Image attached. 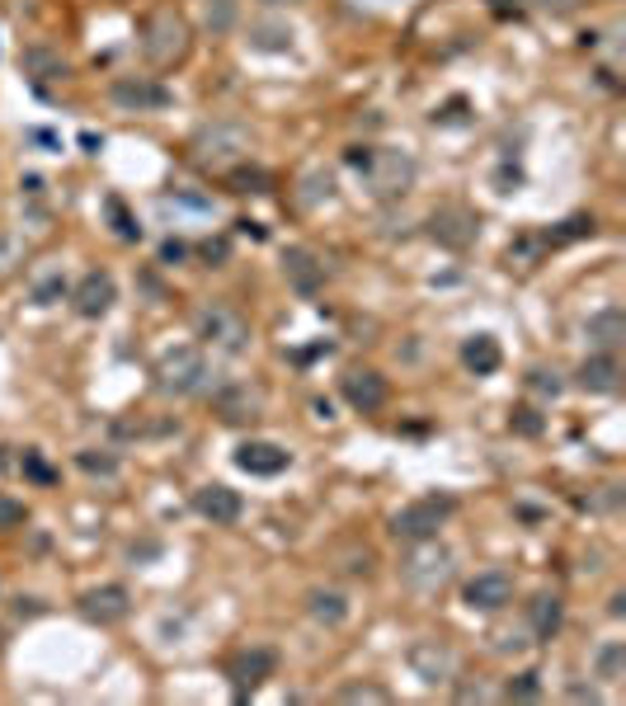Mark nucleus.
Returning a JSON list of instances; mask_svg holds the SVG:
<instances>
[{"label": "nucleus", "instance_id": "nucleus-8", "mask_svg": "<svg viewBox=\"0 0 626 706\" xmlns=\"http://www.w3.org/2000/svg\"><path fill=\"white\" fill-rule=\"evenodd\" d=\"M273 669H279V655H273L269 645H245V650L226 664V678H231V688H236V697H250L264 678H273Z\"/></svg>", "mask_w": 626, "mask_h": 706}, {"label": "nucleus", "instance_id": "nucleus-7", "mask_svg": "<svg viewBox=\"0 0 626 706\" xmlns=\"http://www.w3.org/2000/svg\"><path fill=\"white\" fill-rule=\"evenodd\" d=\"M462 603L472 613H499V607L514 603V575L508 571H481L476 579L462 584Z\"/></svg>", "mask_w": 626, "mask_h": 706}, {"label": "nucleus", "instance_id": "nucleus-22", "mask_svg": "<svg viewBox=\"0 0 626 706\" xmlns=\"http://www.w3.org/2000/svg\"><path fill=\"white\" fill-rule=\"evenodd\" d=\"M561 617H565L561 594H537L533 603H527V626H533L537 641H552L561 632Z\"/></svg>", "mask_w": 626, "mask_h": 706}, {"label": "nucleus", "instance_id": "nucleus-32", "mask_svg": "<svg viewBox=\"0 0 626 706\" xmlns=\"http://www.w3.org/2000/svg\"><path fill=\"white\" fill-rule=\"evenodd\" d=\"M527 386L537 391V396H561L565 382L556 377V372H546V367H533V377H527Z\"/></svg>", "mask_w": 626, "mask_h": 706}, {"label": "nucleus", "instance_id": "nucleus-35", "mask_svg": "<svg viewBox=\"0 0 626 706\" xmlns=\"http://www.w3.org/2000/svg\"><path fill=\"white\" fill-rule=\"evenodd\" d=\"M104 208H109V218H113V222H119V235H123V241H137V235H142V226H137V222L128 218V212H123V203H119V199H109Z\"/></svg>", "mask_w": 626, "mask_h": 706}, {"label": "nucleus", "instance_id": "nucleus-36", "mask_svg": "<svg viewBox=\"0 0 626 706\" xmlns=\"http://www.w3.org/2000/svg\"><path fill=\"white\" fill-rule=\"evenodd\" d=\"M19 254H24V245H19L14 235H0V279H6V273L19 264Z\"/></svg>", "mask_w": 626, "mask_h": 706}, {"label": "nucleus", "instance_id": "nucleus-18", "mask_svg": "<svg viewBox=\"0 0 626 706\" xmlns=\"http://www.w3.org/2000/svg\"><path fill=\"white\" fill-rule=\"evenodd\" d=\"M575 382L584 391H594V396H608V391L622 386V367H617V353H594V359H584L579 372H575Z\"/></svg>", "mask_w": 626, "mask_h": 706}, {"label": "nucleus", "instance_id": "nucleus-31", "mask_svg": "<svg viewBox=\"0 0 626 706\" xmlns=\"http://www.w3.org/2000/svg\"><path fill=\"white\" fill-rule=\"evenodd\" d=\"M373 565H377V556L367 552V546H354V552H349V561L340 565V571H344V575H363V579H367V575H373Z\"/></svg>", "mask_w": 626, "mask_h": 706}, {"label": "nucleus", "instance_id": "nucleus-19", "mask_svg": "<svg viewBox=\"0 0 626 706\" xmlns=\"http://www.w3.org/2000/svg\"><path fill=\"white\" fill-rule=\"evenodd\" d=\"M283 273H287V283L302 292V297H316L321 283H325V264H316V254L311 250H287L283 254Z\"/></svg>", "mask_w": 626, "mask_h": 706}, {"label": "nucleus", "instance_id": "nucleus-9", "mask_svg": "<svg viewBox=\"0 0 626 706\" xmlns=\"http://www.w3.org/2000/svg\"><path fill=\"white\" fill-rule=\"evenodd\" d=\"M128 613H132V594L123 584H100L81 594V617L94 626H119Z\"/></svg>", "mask_w": 626, "mask_h": 706}, {"label": "nucleus", "instance_id": "nucleus-11", "mask_svg": "<svg viewBox=\"0 0 626 706\" xmlns=\"http://www.w3.org/2000/svg\"><path fill=\"white\" fill-rule=\"evenodd\" d=\"M193 508H199L212 527H231L245 514V504H241V495L231 485H199V490H193Z\"/></svg>", "mask_w": 626, "mask_h": 706}, {"label": "nucleus", "instance_id": "nucleus-1", "mask_svg": "<svg viewBox=\"0 0 626 706\" xmlns=\"http://www.w3.org/2000/svg\"><path fill=\"white\" fill-rule=\"evenodd\" d=\"M193 48V29L180 10H155L142 24V57L151 67H180Z\"/></svg>", "mask_w": 626, "mask_h": 706}, {"label": "nucleus", "instance_id": "nucleus-37", "mask_svg": "<svg viewBox=\"0 0 626 706\" xmlns=\"http://www.w3.org/2000/svg\"><path fill=\"white\" fill-rule=\"evenodd\" d=\"M533 6H537L542 14H552V19H565V14H575L584 0H533Z\"/></svg>", "mask_w": 626, "mask_h": 706}, {"label": "nucleus", "instance_id": "nucleus-47", "mask_svg": "<svg viewBox=\"0 0 626 706\" xmlns=\"http://www.w3.org/2000/svg\"><path fill=\"white\" fill-rule=\"evenodd\" d=\"M0 650H6V632H0Z\"/></svg>", "mask_w": 626, "mask_h": 706}, {"label": "nucleus", "instance_id": "nucleus-6", "mask_svg": "<svg viewBox=\"0 0 626 706\" xmlns=\"http://www.w3.org/2000/svg\"><path fill=\"white\" fill-rule=\"evenodd\" d=\"M193 330H199V340H203V344H218V349H226V353H241L245 340H250L245 321H241L231 306H218V302L203 306L199 316H193Z\"/></svg>", "mask_w": 626, "mask_h": 706}, {"label": "nucleus", "instance_id": "nucleus-38", "mask_svg": "<svg viewBox=\"0 0 626 706\" xmlns=\"http://www.w3.org/2000/svg\"><path fill=\"white\" fill-rule=\"evenodd\" d=\"M514 428H518V434H527V438H537L542 434V420H537V410H514Z\"/></svg>", "mask_w": 626, "mask_h": 706}, {"label": "nucleus", "instance_id": "nucleus-40", "mask_svg": "<svg viewBox=\"0 0 626 706\" xmlns=\"http://www.w3.org/2000/svg\"><path fill=\"white\" fill-rule=\"evenodd\" d=\"M24 471H29L38 485H52V481H57V471H52L48 462H38V453H24Z\"/></svg>", "mask_w": 626, "mask_h": 706}, {"label": "nucleus", "instance_id": "nucleus-15", "mask_svg": "<svg viewBox=\"0 0 626 706\" xmlns=\"http://www.w3.org/2000/svg\"><path fill=\"white\" fill-rule=\"evenodd\" d=\"M193 151H199L203 165H231L245 151V132L241 128H208L199 142H193Z\"/></svg>", "mask_w": 626, "mask_h": 706}, {"label": "nucleus", "instance_id": "nucleus-24", "mask_svg": "<svg viewBox=\"0 0 626 706\" xmlns=\"http://www.w3.org/2000/svg\"><path fill=\"white\" fill-rule=\"evenodd\" d=\"M218 410H222V420H226V424H241V420H254V415H260V396H254L245 382H236V386H226L222 396H218Z\"/></svg>", "mask_w": 626, "mask_h": 706}, {"label": "nucleus", "instance_id": "nucleus-41", "mask_svg": "<svg viewBox=\"0 0 626 706\" xmlns=\"http://www.w3.org/2000/svg\"><path fill=\"white\" fill-rule=\"evenodd\" d=\"M250 33H260V38H254L260 48H287V43H292L287 29H250Z\"/></svg>", "mask_w": 626, "mask_h": 706}, {"label": "nucleus", "instance_id": "nucleus-26", "mask_svg": "<svg viewBox=\"0 0 626 706\" xmlns=\"http://www.w3.org/2000/svg\"><path fill=\"white\" fill-rule=\"evenodd\" d=\"M203 24H208V33H231V24H236V0H203Z\"/></svg>", "mask_w": 626, "mask_h": 706}, {"label": "nucleus", "instance_id": "nucleus-3", "mask_svg": "<svg viewBox=\"0 0 626 706\" xmlns=\"http://www.w3.org/2000/svg\"><path fill=\"white\" fill-rule=\"evenodd\" d=\"M109 100L119 113H161L174 104V90L161 85L155 75H119V81L109 85Z\"/></svg>", "mask_w": 626, "mask_h": 706}, {"label": "nucleus", "instance_id": "nucleus-39", "mask_svg": "<svg viewBox=\"0 0 626 706\" xmlns=\"http://www.w3.org/2000/svg\"><path fill=\"white\" fill-rule=\"evenodd\" d=\"M62 292H67L62 279H43V283L33 288V302H38V306H52V297H62Z\"/></svg>", "mask_w": 626, "mask_h": 706}, {"label": "nucleus", "instance_id": "nucleus-5", "mask_svg": "<svg viewBox=\"0 0 626 706\" xmlns=\"http://www.w3.org/2000/svg\"><path fill=\"white\" fill-rule=\"evenodd\" d=\"M401 575H405V584L434 594V588H443L447 579H453V556H447V546H438V537L415 542V556L401 565Z\"/></svg>", "mask_w": 626, "mask_h": 706}, {"label": "nucleus", "instance_id": "nucleus-30", "mask_svg": "<svg viewBox=\"0 0 626 706\" xmlns=\"http://www.w3.org/2000/svg\"><path fill=\"white\" fill-rule=\"evenodd\" d=\"M24 523H29V508H24V500L0 495V533H10V527H24Z\"/></svg>", "mask_w": 626, "mask_h": 706}, {"label": "nucleus", "instance_id": "nucleus-28", "mask_svg": "<svg viewBox=\"0 0 626 706\" xmlns=\"http://www.w3.org/2000/svg\"><path fill=\"white\" fill-rule=\"evenodd\" d=\"M622 664H626V645H622V641L603 645V650H598V678L617 683V678H622Z\"/></svg>", "mask_w": 626, "mask_h": 706}, {"label": "nucleus", "instance_id": "nucleus-27", "mask_svg": "<svg viewBox=\"0 0 626 706\" xmlns=\"http://www.w3.org/2000/svg\"><path fill=\"white\" fill-rule=\"evenodd\" d=\"M75 466L90 471V476H119V457L100 453V447H85V453H75Z\"/></svg>", "mask_w": 626, "mask_h": 706}, {"label": "nucleus", "instance_id": "nucleus-25", "mask_svg": "<svg viewBox=\"0 0 626 706\" xmlns=\"http://www.w3.org/2000/svg\"><path fill=\"white\" fill-rule=\"evenodd\" d=\"M462 363L476 372V377H491V372L499 367V344L491 335H472L462 344Z\"/></svg>", "mask_w": 626, "mask_h": 706}, {"label": "nucleus", "instance_id": "nucleus-42", "mask_svg": "<svg viewBox=\"0 0 626 706\" xmlns=\"http://www.w3.org/2000/svg\"><path fill=\"white\" fill-rule=\"evenodd\" d=\"M161 260H165V264H180V260H184V245H180V241H165Z\"/></svg>", "mask_w": 626, "mask_h": 706}, {"label": "nucleus", "instance_id": "nucleus-23", "mask_svg": "<svg viewBox=\"0 0 626 706\" xmlns=\"http://www.w3.org/2000/svg\"><path fill=\"white\" fill-rule=\"evenodd\" d=\"M19 62H24V71L38 75V81H67V75H71V62H67V57H62V52H52V48H43V43L24 48V57H19Z\"/></svg>", "mask_w": 626, "mask_h": 706}, {"label": "nucleus", "instance_id": "nucleus-16", "mask_svg": "<svg viewBox=\"0 0 626 706\" xmlns=\"http://www.w3.org/2000/svg\"><path fill=\"white\" fill-rule=\"evenodd\" d=\"M428 231H434V241L453 245V250H466L476 241V218L462 208H438L434 218H428Z\"/></svg>", "mask_w": 626, "mask_h": 706}, {"label": "nucleus", "instance_id": "nucleus-4", "mask_svg": "<svg viewBox=\"0 0 626 706\" xmlns=\"http://www.w3.org/2000/svg\"><path fill=\"white\" fill-rule=\"evenodd\" d=\"M208 377V363H203V353L199 349H170L161 363H155V386L165 391V396H189V391H199Z\"/></svg>", "mask_w": 626, "mask_h": 706}, {"label": "nucleus", "instance_id": "nucleus-33", "mask_svg": "<svg viewBox=\"0 0 626 706\" xmlns=\"http://www.w3.org/2000/svg\"><path fill=\"white\" fill-rule=\"evenodd\" d=\"M236 193H269V174L264 170H236Z\"/></svg>", "mask_w": 626, "mask_h": 706}, {"label": "nucleus", "instance_id": "nucleus-45", "mask_svg": "<svg viewBox=\"0 0 626 706\" xmlns=\"http://www.w3.org/2000/svg\"><path fill=\"white\" fill-rule=\"evenodd\" d=\"M495 10H499V14H508V10H514V14H518V6H508V0H495Z\"/></svg>", "mask_w": 626, "mask_h": 706}, {"label": "nucleus", "instance_id": "nucleus-44", "mask_svg": "<svg viewBox=\"0 0 626 706\" xmlns=\"http://www.w3.org/2000/svg\"><path fill=\"white\" fill-rule=\"evenodd\" d=\"M203 254H208V260H226V241H208Z\"/></svg>", "mask_w": 626, "mask_h": 706}, {"label": "nucleus", "instance_id": "nucleus-46", "mask_svg": "<svg viewBox=\"0 0 626 706\" xmlns=\"http://www.w3.org/2000/svg\"><path fill=\"white\" fill-rule=\"evenodd\" d=\"M264 6H297V0H264Z\"/></svg>", "mask_w": 626, "mask_h": 706}, {"label": "nucleus", "instance_id": "nucleus-34", "mask_svg": "<svg viewBox=\"0 0 626 706\" xmlns=\"http://www.w3.org/2000/svg\"><path fill=\"white\" fill-rule=\"evenodd\" d=\"M508 697H514V702H533V697H542L537 674H518L514 683H508Z\"/></svg>", "mask_w": 626, "mask_h": 706}, {"label": "nucleus", "instance_id": "nucleus-43", "mask_svg": "<svg viewBox=\"0 0 626 706\" xmlns=\"http://www.w3.org/2000/svg\"><path fill=\"white\" fill-rule=\"evenodd\" d=\"M14 613H19V617H38L43 607H38V598H19V603H14Z\"/></svg>", "mask_w": 626, "mask_h": 706}, {"label": "nucleus", "instance_id": "nucleus-13", "mask_svg": "<svg viewBox=\"0 0 626 706\" xmlns=\"http://www.w3.org/2000/svg\"><path fill=\"white\" fill-rule=\"evenodd\" d=\"M344 401L359 410V415H377V410L386 405V377L373 367H354L344 377Z\"/></svg>", "mask_w": 626, "mask_h": 706}, {"label": "nucleus", "instance_id": "nucleus-2", "mask_svg": "<svg viewBox=\"0 0 626 706\" xmlns=\"http://www.w3.org/2000/svg\"><path fill=\"white\" fill-rule=\"evenodd\" d=\"M453 508H457V500L424 495V500H415V504H405L401 514H391V537H401V542H428V537H438V527L453 518Z\"/></svg>", "mask_w": 626, "mask_h": 706}, {"label": "nucleus", "instance_id": "nucleus-20", "mask_svg": "<svg viewBox=\"0 0 626 706\" xmlns=\"http://www.w3.org/2000/svg\"><path fill=\"white\" fill-rule=\"evenodd\" d=\"M584 340H589L594 349H603V353H617V344L626 340L622 306H603L598 316H589V325H584Z\"/></svg>", "mask_w": 626, "mask_h": 706}, {"label": "nucleus", "instance_id": "nucleus-10", "mask_svg": "<svg viewBox=\"0 0 626 706\" xmlns=\"http://www.w3.org/2000/svg\"><path fill=\"white\" fill-rule=\"evenodd\" d=\"M410 669H415L424 683H453L457 674V650L447 641H415L410 645Z\"/></svg>", "mask_w": 626, "mask_h": 706}, {"label": "nucleus", "instance_id": "nucleus-29", "mask_svg": "<svg viewBox=\"0 0 626 706\" xmlns=\"http://www.w3.org/2000/svg\"><path fill=\"white\" fill-rule=\"evenodd\" d=\"M335 697H340V702H377V706L391 702V693L377 688V683H349V688H340Z\"/></svg>", "mask_w": 626, "mask_h": 706}, {"label": "nucleus", "instance_id": "nucleus-14", "mask_svg": "<svg viewBox=\"0 0 626 706\" xmlns=\"http://www.w3.org/2000/svg\"><path fill=\"white\" fill-rule=\"evenodd\" d=\"M71 302H75V311H81L85 321H100L104 311H109L113 302H119V288H113V279H109V273H100V269H94V273H85V279L75 283Z\"/></svg>", "mask_w": 626, "mask_h": 706}, {"label": "nucleus", "instance_id": "nucleus-17", "mask_svg": "<svg viewBox=\"0 0 626 706\" xmlns=\"http://www.w3.org/2000/svg\"><path fill=\"white\" fill-rule=\"evenodd\" d=\"M306 613H311V622H321V626H344L349 622V613H354V603H349V594H340V588H325V584H316V588H306Z\"/></svg>", "mask_w": 626, "mask_h": 706}, {"label": "nucleus", "instance_id": "nucleus-12", "mask_svg": "<svg viewBox=\"0 0 626 706\" xmlns=\"http://www.w3.org/2000/svg\"><path fill=\"white\" fill-rule=\"evenodd\" d=\"M367 174H373L382 199H396V193H405V184L415 180V165H410V155H401V151H373Z\"/></svg>", "mask_w": 626, "mask_h": 706}, {"label": "nucleus", "instance_id": "nucleus-21", "mask_svg": "<svg viewBox=\"0 0 626 706\" xmlns=\"http://www.w3.org/2000/svg\"><path fill=\"white\" fill-rule=\"evenodd\" d=\"M236 466L250 471V476H279V471L287 466V453L273 443H241L236 447Z\"/></svg>", "mask_w": 626, "mask_h": 706}]
</instances>
